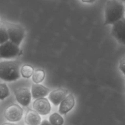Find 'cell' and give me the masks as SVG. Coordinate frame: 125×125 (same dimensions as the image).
<instances>
[{"instance_id": "1", "label": "cell", "mask_w": 125, "mask_h": 125, "mask_svg": "<svg viewBox=\"0 0 125 125\" xmlns=\"http://www.w3.org/2000/svg\"><path fill=\"white\" fill-rule=\"evenodd\" d=\"M125 15V5L119 0H109L105 6L104 25L114 24Z\"/></svg>"}, {"instance_id": "2", "label": "cell", "mask_w": 125, "mask_h": 125, "mask_svg": "<svg viewBox=\"0 0 125 125\" xmlns=\"http://www.w3.org/2000/svg\"><path fill=\"white\" fill-rule=\"evenodd\" d=\"M21 63L18 61H5L1 62V79L4 81H14L20 78V67Z\"/></svg>"}, {"instance_id": "3", "label": "cell", "mask_w": 125, "mask_h": 125, "mask_svg": "<svg viewBox=\"0 0 125 125\" xmlns=\"http://www.w3.org/2000/svg\"><path fill=\"white\" fill-rule=\"evenodd\" d=\"M10 41L19 46L25 36V31L21 26L13 23L6 25Z\"/></svg>"}, {"instance_id": "4", "label": "cell", "mask_w": 125, "mask_h": 125, "mask_svg": "<svg viewBox=\"0 0 125 125\" xmlns=\"http://www.w3.org/2000/svg\"><path fill=\"white\" fill-rule=\"evenodd\" d=\"M20 52L19 46L10 40L0 45V56L1 58H13L19 55Z\"/></svg>"}, {"instance_id": "5", "label": "cell", "mask_w": 125, "mask_h": 125, "mask_svg": "<svg viewBox=\"0 0 125 125\" xmlns=\"http://www.w3.org/2000/svg\"><path fill=\"white\" fill-rule=\"evenodd\" d=\"M111 35L122 45H125V17L113 24Z\"/></svg>"}, {"instance_id": "6", "label": "cell", "mask_w": 125, "mask_h": 125, "mask_svg": "<svg viewBox=\"0 0 125 125\" xmlns=\"http://www.w3.org/2000/svg\"><path fill=\"white\" fill-rule=\"evenodd\" d=\"M4 117L8 121L17 122L20 120L23 115V110L17 104H12L4 111Z\"/></svg>"}, {"instance_id": "7", "label": "cell", "mask_w": 125, "mask_h": 125, "mask_svg": "<svg viewBox=\"0 0 125 125\" xmlns=\"http://www.w3.org/2000/svg\"><path fill=\"white\" fill-rule=\"evenodd\" d=\"M14 95L18 103L21 106H28L30 104L32 96L28 88H18L14 90Z\"/></svg>"}, {"instance_id": "8", "label": "cell", "mask_w": 125, "mask_h": 125, "mask_svg": "<svg viewBox=\"0 0 125 125\" xmlns=\"http://www.w3.org/2000/svg\"><path fill=\"white\" fill-rule=\"evenodd\" d=\"M32 106L34 111L42 115L48 114L51 109L50 103L46 98L37 99L34 101Z\"/></svg>"}, {"instance_id": "9", "label": "cell", "mask_w": 125, "mask_h": 125, "mask_svg": "<svg viewBox=\"0 0 125 125\" xmlns=\"http://www.w3.org/2000/svg\"><path fill=\"white\" fill-rule=\"evenodd\" d=\"M68 92L66 89L62 88L54 90L50 92L49 94L48 99L50 102L52 103L54 106H57L62 103V101L66 98L68 95Z\"/></svg>"}, {"instance_id": "10", "label": "cell", "mask_w": 125, "mask_h": 125, "mask_svg": "<svg viewBox=\"0 0 125 125\" xmlns=\"http://www.w3.org/2000/svg\"><path fill=\"white\" fill-rule=\"evenodd\" d=\"M75 100L74 96L72 94H69L60 104L59 112L61 114L65 115L73 108Z\"/></svg>"}, {"instance_id": "11", "label": "cell", "mask_w": 125, "mask_h": 125, "mask_svg": "<svg viewBox=\"0 0 125 125\" xmlns=\"http://www.w3.org/2000/svg\"><path fill=\"white\" fill-rule=\"evenodd\" d=\"M51 92V90L40 84L32 85L31 94L32 98L35 100L40 98H45Z\"/></svg>"}, {"instance_id": "12", "label": "cell", "mask_w": 125, "mask_h": 125, "mask_svg": "<svg viewBox=\"0 0 125 125\" xmlns=\"http://www.w3.org/2000/svg\"><path fill=\"white\" fill-rule=\"evenodd\" d=\"M34 110H29L25 116V122L28 125H40L41 123V117Z\"/></svg>"}, {"instance_id": "13", "label": "cell", "mask_w": 125, "mask_h": 125, "mask_svg": "<svg viewBox=\"0 0 125 125\" xmlns=\"http://www.w3.org/2000/svg\"><path fill=\"white\" fill-rule=\"evenodd\" d=\"M45 72L43 70L38 69L34 71L32 78V81L35 84H40L45 79Z\"/></svg>"}, {"instance_id": "14", "label": "cell", "mask_w": 125, "mask_h": 125, "mask_svg": "<svg viewBox=\"0 0 125 125\" xmlns=\"http://www.w3.org/2000/svg\"><path fill=\"white\" fill-rule=\"evenodd\" d=\"M20 72L23 78H29L31 76H32L33 74H34V68L31 65H24L21 68Z\"/></svg>"}, {"instance_id": "15", "label": "cell", "mask_w": 125, "mask_h": 125, "mask_svg": "<svg viewBox=\"0 0 125 125\" xmlns=\"http://www.w3.org/2000/svg\"><path fill=\"white\" fill-rule=\"evenodd\" d=\"M49 121L52 125H62L64 123V120L62 116L56 112L50 116Z\"/></svg>"}, {"instance_id": "16", "label": "cell", "mask_w": 125, "mask_h": 125, "mask_svg": "<svg viewBox=\"0 0 125 125\" xmlns=\"http://www.w3.org/2000/svg\"><path fill=\"white\" fill-rule=\"evenodd\" d=\"M0 37H1V42H0L1 44L9 41V37L7 28L6 26H3L2 24H1L0 26Z\"/></svg>"}, {"instance_id": "17", "label": "cell", "mask_w": 125, "mask_h": 125, "mask_svg": "<svg viewBox=\"0 0 125 125\" xmlns=\"http://www.w3.org/2000/svg\"><path fill=\"white\" fill-rule=\"evenodd\" d=\"M0 90H1V96H0V99L1 100H3L6 98L9 95V89L8 87L5 83H1L0 84Z\"/></svg>"}, {"instance_id": "18", "label": "cell", "mask_w": 125, "mask_h": 125, "mask_svg": "<svg viewBox=\"0 0 125 125\" xmlns=\"http://www.w3.org/2000/svg\"><path fill=\"white\" fill-rule=\"evenodd\" d=\"M119 68L125 75V57L122 58L119 63Z\"/></svg>"}, {"instance_id": "19", "label": "cell", "mask_w": 125, "mask_h": 125, "mask_svg": "<svg viewBox=\"0 0 125 125\" xmlns=\"http://www.w3.org/2000/svg\"><path fill=\"white\" fill-rule=\"evenodd\" d=\"M40 125H51V123H50V122L48 121L47 120H43L42 122H41V123H40Z\"/></svg>"}, {"instance_id": "20", "label": "cell", "mask_w": 125, "mask_h": 125, "mask_svg": "<svg viewBox=\"0 0 125 125\" xmlns=\"http://www.w3.org/2000/svg\"><path fill=\"white\" fill-rule=\"evenodd\" d=\"M82 2H86V3H91V2H94L95 0H81Z\"/></svg>"}, {"instance_id": "21", "label": "cell", "mask_w": 125, "mask_h": 125, "mask_svg": "<svg viewBox=\"0 0 125 125\" xmlns=\"http://www.w3.org/2000/svg\"><path fill=\"white\" fill-rule=\"evenodd\" d=\"M2 125H16L15 124H13V123H4Z\"/></svg>"}, {"instance_id": "22", "label": "cell", "mask_w": 125, "mask_h": 125, "mask_svg": "<svg viewBox=\"0 0 125 125\" xmlns=\"http://www.w3.org/2000/svg\"><path fill=\"white\" fill-rule=\"evenodd\" d=\"M119 1H122V2H125V0H119Z\"/></svg>"}]
</instances>
